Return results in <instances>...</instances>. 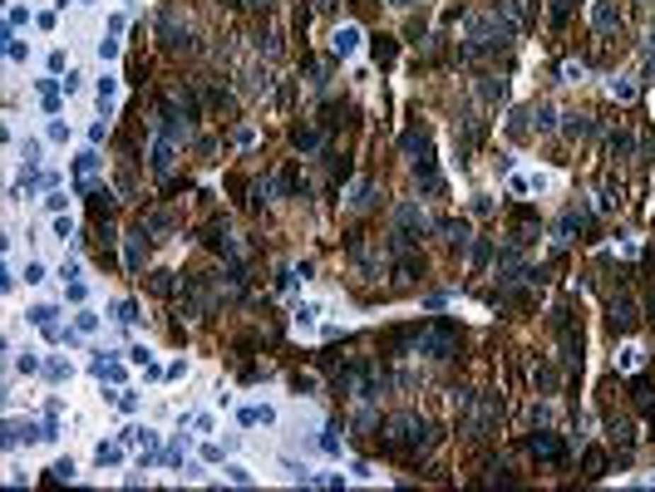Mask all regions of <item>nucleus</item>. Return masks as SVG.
<instances>
[{"label": "nucleus", "mask_w": 655, "mask_h": 492, "mask_svg": "<svg viewBox=\"0 0 655 492\" xmlns=\"http://www.w3.org/2000/svg\"><path fill=\"white\" fill-rule=\"evenodd\" d=\"M419 448H424V423H419V418H394L389 433H385V453H394V458H414Z\"/></svg>", "instance_id": "f257e3e1"}, {"label": "nucleus", "mask_w": 655, "mask_h": 492, "mask_svg": "<svg viewBox=\"0 0 655 492\" xmlns=\"http://www.w3.org/2000/svg\"><path fill=\"white\" fill-rule=\"evenodd\" d=\"M636 315H631V300H611V330H631Z\"/></svg>", "instance_id": "f03ea898"}, {"label": "nucleus", "mask_w": 655, "mask_h": 492, "mask_svg": "<svg viewBox=\"0 0 655 492\" xmlns=\"http://www.w3.org/2000/svg\"><path fill=\"white\" fill-rule=\"evenodd\" d=\"M586 478H601V453H586Z\"/></svg>", "instance_id": "7ed1b4c3"}]
</instances>
